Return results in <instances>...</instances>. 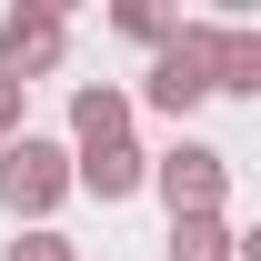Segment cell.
Instances as JSON below:
<instances>
[{
  "mask_svg": "<svg viewBox=\"0 0 261 261\" xmlns=\"http://www.w3.org/2000/svg\"><path fill=\"white\" fill-rule=\"evenodd\" d=\"M151 181V151L141 141H100V151H70V191H91V201H130Z\"/></svg>",
  "mask_w": 261,
  "mask_h": 261,
  "instance_id": "cell-5",
  "label": "cell"
},
{
  "mask_svg": "<svg viewBox=\"0 0 261 261\" xmlns=\"http://www.w3.org/2000/svg\"><path fill=\"white\" fill-rule=\"evenodd\" d=\"M171 261H241L231 211H211V221H171Z\"/></svg>",
  "mask_w": 261,
  "mask_h": 261,
  "instance_id": "cell-8",
  "label": "cell"
},
{
  "mask_svg": "<svg viewBox=\"0 0 261 261\" xmlns=\"http://www.w3.org/2000/svg\"><path fill=\"white\" fill-rule=\"evenodd\" d=\"M151 191L171 201V221H211V211L231 201V151L181 141V151H161V161H151Z\"/></svg>",
  "mask_w": 261,
  "mask_h": 261,
  "instance_id": "cell-3",
  "label": "cell"
},
{
  "mask_svg": "<svg viewBox=\"0 0 261 261\" xmlns=\"http://www.w3.org/2000/svg\"><path fill=\"white\" fill-rule=\"evenodd\" d=\"M61 50H70V20L61 10H40V0H20V10H0V70L31 91L40 70H61Z\"/></svg>",
  "mask_w": 261,
  "mask_h": 261,
  "instance_id": "cell-4",
  "label": "cell"
},
{
  "mask_svg": "<svg viewBox=\"0 0 261 261\" xmlns=\"http://www.w3.org/2000/svg\"><path fill=\"white\" fill-rule=\"evenodd\" d=\"M211 91L221 100H261V31L211 20Z\"/></svg>",
  "mask_w": 261,
  "mask_h": 261,
  "instance_id": "cell-7",
  "label": "cell"
},
{
  "mask_svg": "<svg viewBox=\"0 0 261 261\" xmlns=\"http://www.w3.org/2000/svg\"><path fill=\"white\" fill-rule=\"evenodd\" d=\"M10 261H81V251H70L61 231H20V241H10Z\"/></svg>",
  "mask_w": 261,
  "mask_h": 261,
  "instance_id": "cell-11",
  "label": "cell"
},
{
  "mask_svg": "<svg viewBox=\"0 0 261 261\" xmlns=\"http://www.w3.org/2000/svg\"><path fill=\"white\" fill-rule=\"evenodd\" d=\"M111 31H121V40H141V50H161L181 20H171V10H151V0H121V10H111Z\"/></svg>",
  "mask_w": 261,
  "mask_h": 261,
  "instance_id": "cell-9",
  "label": "cell"
},
{
  "mask_svg": "<svg viewBox=\"0 0 261 261\" xmlns=\"http://www.w3.org/2000/svg\"><path fill=\"white\" fill-rule=\"evenodd\" d=\"M100 141H130V91L121 81H81L70 91V151H100Z\"/></svg>",
  "mask_w": 261,
  "mask_h": 261,
  "instance_id": "cell-6",
  "label": "cell"
},
{
  "mask_svg": "<svg viewBox=\"0 0 261 261\" xmlns=\"http://www.w3.org/2000/svg\"><path fill=\"white\" fill-rule=\"evenodd\" d=\"M141 100H151L161 121H191L201 100H211V20H181V31L151 50V70H141Z\"/></svg>",
  "mask_w": 261,
  "mask_h": 261,
  "instance_id": "cell-1",
  "label": "cell"
},
{
  "mask_svg": "<svg viewBox=\"0 0 261 261\" xmlns=\"http://www.w3.org/2000/svg\"><path fill=\"white\" fill-rule=\"evenodd\" d=\"M20 130H31V91L0 70V141H20Z\"/></svg>",
  "mask_w": 261,
  "mask_h": 261,
  "instance_id": "cell-10",
  "label": "cell"
},
{
  "mask_svg": "<svg viewBox=\"0 0 261 261\" xmlns=\"http://www.w3.org/2000/svg\"><path fill=\"white\" fill-rule=\"evenodd\" d=\"M61 201H70V151H61V141H40V130L0 141V211H20V221H50Z\"/></svg>",
  "mask_w": 261,
  "mask_h": 261,
  "instance_id": "cell-2",
  "label": "cell"
}]
</instances>
